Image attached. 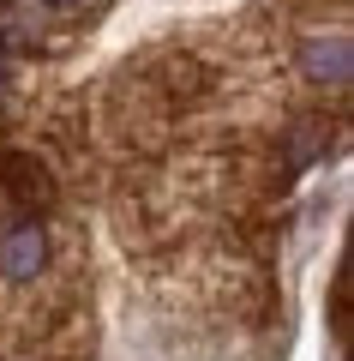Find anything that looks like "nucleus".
<instances>
[{
	"instance_id": "5",
	"label": "nucleus",
	"mask_w": 354,
	"mask_h": 361,
	"mask_svg": "<svg viewBox=\"0 0 354 361\" xmlns=\"http://www.w3.org/2000/svg\"><path fill=\"white\" fill-rule=\"evenodd\" d=\"M42 6H72V0H42Z\"/></svg>"
},
{
	"instance_id": "2",
	"label": "nucleus",
	"mask_w": 354,
	"mask_h": 361,
	"mask_svg": "<svg viewBox=\"0 0 354 361\" xmlns=\"http://www.w3.org/2000/svg\"><path fill=\"white\" fill-rule=\"evenodd\" d=\"M0 193L13 199V205H25V211H42L54 199V180H49V169H42L37 157L6 151V157H0Z\"/></svg>"
},
{
	"instance_id": "3",
	"label": "nucleus",
	"mask_w": 354,
	"mask_h": 361,
	"mask_svg": "<svg viewBox=\"0 0 354 361\" xmlns=\"http://www.w3.org/2000/svg\"><path fill=\"white\" fill-rule=\"evenodd\" d=\"M301 73L312 78V85L342 90V85H348V37H312V42H301Z\"/></svg>"
},
{
	"instance_id": "4",
	"label": "nucleus",
	"mask_w": 354,
	"mask_h": 361,
	"mask_svg": "<svg viewBox=\"0 0 354 361\" xmlns=\"http://www.w3.org/2000/svg\"><path fill=\"white\" fill-rule=\"evenodd\" d=\"M0 103H6V66H0Z\"/></svg>"
},
{
	"instance_id": "1",
	"label": "nucleus",
	"mask_w": 354,
	"mask_h": 361,
	"mask_svg": "<svg viewBox=\"0 0 354 361\" xmlns=\"http://www.w3.org/2000/svg\"><path fill=\"white\" fill-rule=\"evenodd\" d=\"M49 229H42L37 217H25V223H13V229L0 235V277L6 283H30V277H42L49 271Z\"/></svg>"
}]
</instances>
